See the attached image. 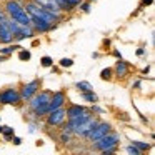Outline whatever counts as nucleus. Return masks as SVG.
Listing matches in <instances>:
<instances>
[{
	"instance_id": "nucleus-1",
	"label": "nucleus",
	"mask_w": 155,
	"mask_h": 155,
	"mask_svg": "<svg viewBox=\"0 0 155 155\" xmlns=\"http://www.w3.org/2000/svg\"><path fill=\"white\" fill-rule=\"evenodd\" d=\"M48 102H50V94L48 92H38L37 90L30 97V107L37 115H44V114H47L45 107L48 105Z\"/></svg>"
},
{
	"instance_id": "nucleus-2",
	"label": "nucleus",
	"mask_w": 155,
	"mask_h": 155,
	"mask_svg": "<svg viewBox=\"0 0 155 155\" xmlns=\"http://www.w3.org/2000/svg\"><path fill=\"white\" fill-rule=\"evenodd\" d=\"M117 143H118V135L117 134H110V132H108V134L104 135L102 138L95 140V148H97V150H100V152H104V153L107 155V153L115 152Z\"/></svg>"
},
{
	"instance_id": "nucleus-3",
	"label": "nucleus",
	"mask_w": 155,
	"mask_h": 155,
	"mask_svg": "<svg viewBox=\"0 0 155 155\" xmlns=\"http://www.w3.org/2000/svg\"><path fill=\"white\" fill-rule=\"evenodd\" d=\"M27 14L30 15V17H38V18H44V20H47L48 24H54V22L58 20V14H52V12L45 10V8H42L40 5L37 4H28L27 7Z\"/></svg>"
},
{
	"instance_id": "nucleus-4",
	"label": "nucleus",
	"mask_w": 155,
	"mask_h": 155,
	"mask_svg": "<svg viewBox=\"0 0 155 155\" xmlns=\"http://www.w3.org/2000/svg\"><path fill=\"white\" fill-rule=\"evenodd\" d=\"M108 132H110V124L102 122V124L95 125L90 132H87V134H85V137H87L90 142H95V140H98V138H102L104 135H107Z\"/></svg>"
},
{
	"instance_id": "nucleus-5",
	"label": "nucleus",
	"mask_w": 155,
	"mask_h": 155,
	"mask_svg": "<svg viewBox=\"0 0 155 155\" xmlns=\"http://www.w3.org/2000/svg\"><path fill=\"white\" fill-rule=\"evenodd\" d=\"M20 100H22L20 94H18L17 90H14V88L4 90L2 94H0V104H4V105H15Z\"/></svg>"
},
{
	"instance_id": "nucleus-6",
	"label": "nucleus",
	"mask_w": 155,
	"mask_h": 155,
	"mask_svg": "<svg viewBox=\"0 0 155 155\" xmlns=\"http://www.w3.org/2000/svg\"><path fill=\"white\" fill-rule=\"evenodd\" d=\"M65 110L62 107H58V108H55V110H52V112H48V117H47V124L48 125H60L62 122L65 120Z\"/></svg>"
},
{
	"instance_id": "nucleus-7",
	"label": "nucleus",
	"mask_w": 155,
	"mask_h": 155,
	"mask_svg": "<svg viewBox=\"0 0 155 155\" xmlns=\"http://www.w3.org/2000/svg\"><path fill=\"white\" fill-rule=\"evenodd\" d=\"M97 124H98V122H97V120H95V118L90 115V117L85 118V120L82 122V124H78L77 127L74 128V132H75L77 135H85L87 132H90V130H92V128H94Z\"/></svg>"
},
{
	"instance_id": "nucleus-8",
	"label": "nucleus",
	"mask_w": 155,
	"mask_h": 155,
	"mask_svg": "<svg viewBox=\"0 0 155 155\" xmlns=\"http://www.w3.org/2000/svg\"><path fill=\"white\" fill-rule=\"evenodd\" d=\"M64 102H65L64 92H55L54 97H50V102H48V105L45 107V112L48 114V112H52V110H55V108L62 107V105H64Z\"/></svg>"
},
{
	"instance_id": "nucleus-9",
	"label": "nucleus",
	"mask_w": 155,
	"mask_h": 155,
	"mask_svg": "<svg viewBox=\"0 0 155 155\" xmlns=\"http://www.w3.org/2000/svg\"><path fill=\"white\" fill-rule=\"evenodd\" d=\"M38 85H40V84H38V80H32L30 84H25L24 88H22V92H20V97L25 98V100H27V98H30L32 95L38 90Z\"/></svg>"
},
{
	"instance_id": "nucleus-10",
	"label": "nucleus",
	"mask_w": 155,
	"mask_h": 155,
	"mask_svg": "<svg viewBox=\"0 0 155 155\" xmlns=\"http://www.w3.org/2000/svg\"><path fill=\"white\" fill-rule=\"evenodd\" d=\"M35 4L40 5V7L45 8V10L52 12V14H58V12H60V8H58V5H57L55 0H35Z\"/></svg>"
},
{
	"instance_id": "nucleus-11",
	"label": "nucleus",
	"mask_w": 155,
	"mask_h": 155,
	"mask_svg": "<svg viewBox=\"0 0 155 155\" xmlns=\"http://www.w3.org/2000/svg\"><path fill=\"white\" fill-rule=\"evenodd\" d=\"M30 18H32L30 24H34L35 30H38V32H47L48 28L52 27V24H48V22L44 20V18H38V17H30Z\"/></svg>"
},
{
	"instance_id": "nucleus-12",
	"label": "nucleus",
	"mask_w": 155,
	"mask_h": 155,
	"mask_svg": "<svg viewBox=\"0 0 155 155\" xmlns=\"http://www.w3.org/2000/svg\"><path fill=\"white\" fill-rule=\"evenodd\" d=\"M84 112H85L84 107H80V105H72V107H68L67 110H65V115H67L68 118H72V117H77V115L84 114Z\"/></svg>"
},
{
	"instance_id": "nucleus-13",
	"label": "nucleus",
	"mask_w": 155,
	"mask_h": 155,
	"mask_svg": "<svg viewBox=\"0 0 155 155\" xmlns=\"http://www.w3.org/2000/svg\"><path fill=\"white\" fill-rule=\"evenodd\" d=\"M115 72H117L118 77H125V75H127V72H128V65L125 64V62L118 60L117 65H115Z\"/></svg>"
},
{
	"instance_id": "nucleus-14",
	"label": "nucleus",
	"mask_w": 155,
	"mask_h": 155,
	"mask_svg": "<svg viewBox=\"0 0 155 155\" xmlns=\"http://www.w3.org/2000/svg\"><path fill=\"white\" fill-rule=\"evenodd\" d=\"M82 94H84V98H85L87 102H97V100H98V97H97V95H95L92 90H88V92H82Z\"/></svg>"
},
{
	"instance_id": "nucleus-15",
	"label": "nucleus",
	"mask_w": 155,
	"mask_h": 155,
	"mask_svg": "<svg viewBox=\"0 0 155 155\" xmlns=\"http://www.w3.org/2000/svg\"><path fill=\"white\" fill-rule=\"evenodd\" d=\"M75 87H77L80 92H88V90H92V85L88 84V82H78Z\"/></svg>"
},
{
	"instance_id": "nucleus-16",
	"label": "nucleus",
	"mask_w": 155,
	"mask_h": 155,
	"mask_svg": "<svg viewBox=\"0 0 155 155\" xmlns=\"http://www.w3.org/2000/svg\"><path fill=\"white\" fill-rule=\"evenodd\" d=\"M17 48H20V47H18V45H8V47H5V48H0V54L8 55V54H12L14 50H17Z\"/></svg>"
},
{
	"instance_id": "nucleus-17",
	"label": "nucleus",
	"mask_w": 155,
	"mask_h": 155,
	"mask_svg": "<svg viewBox=\"0 0 155 155\" xmlns=\"http://www.w3.org/2000/svg\"><path fill=\"white\" fill-rule=\"evenodd\" d=\"M132 145H135L138 150H148V148H150V145H148V143H145V142H137V140L132 142Z\"/></svg>"
},
{
	"instance_id": "nucleus-18",
	"label": "nucleus",
	"mask_w": 155,
	"mask_h": 155,
	"mask_svg": "<svg viewBox=\"0 0 155 155\" xmlns=\"http://www.w3.org/2000/svg\"><path fill=\"white\" fill-rule=\"evenodd\" d=\"M72 65H74L72 58H62L60 60V67H72Z\"/></svg>"
},
{
	"instance_id": "nucleus-19",
	"label": "nucleus",
	"mask_w": 155,
	"mask_h": 155,
	"mask_svg": "<svg viewBox=\"0 0 155 155\" xmlns=\"http://www.w3.org/2000/svg\"><path fill=\"white\" fill-rule=\"evenodd\" d=\"M100 77L104 78V80L110 78L112 77V70H110V68H104V70H102V74H100Z\"/></svg>"
},
{
	"instance_id": "nucleus-20",
	"label": "nucleus",
	"mask_w": 155,
	"mask_h": 155,
	"mask_svg": "<svg viewBox=\"0 0 155 155\" xmlns=\"http://www.w3.org/2000/svg\"><path fill=\"white\" fill-rule=\"evenodd\" d=\"M18 57H20V60H28V58H30V52L22 50L20 54H18Z\"/></svg>"
},
{
	"instance_id": "nucleus-21",
	"label": "nucleus",
	"mask_w": 155,
	"mask_h": 155,
	"mask_svg": "<svg viewBox=\"0 0 155 155\" xmlns=\"http://www.w3.org/2000/svg\"><path fill=\"white\" fill-rule=\"evenodd\" d=\"M52 64H54V60H52L50 57H44V58H42V65H44V67H50Z\"/></svg>"
},
{
	"instance_id": "nucleus-22",
	"label": "nucleus",
	"mask_w": 155,
	"mask_h": 155,
	"mask_svg": "<svg viewBox=\"0 0 155 155\" xmlns=\"http://www.w3.org/2000/svg\"><path fill=\"white\" fill-rule=\"evenodd\" d=\"M127 152H128V153H134V155H138V153H140V150H138L135 145H130V147H127Z\"/></svg>"
},
{
	"instance_id": "nucleus-23",
	"label": "nucleus",
	"mask_w": 155,
	"mask_h": 155,
	"mask_svg": "<svg viewBox=\"0 0 155 155\" xmlns=\"http://www.w3.org/2000/svg\"><path fill=\"white\" fill-rule=\"evenodd\" d=\"M60 140L64 142V143H68V142H70V135H68V132H65V134H62Z\"/></svg>"
},
{
	"instance_id": "nucleus-24",
	"label": "nucleus",
	"mask_w": 155,
	"mask_h": 155,
	"mask_svg": "<svg viewBox=\"0 0 155 155\" xmlns=\"http://www.w3.org/2000/svg\"><path fill=\"white\" fill-rule=\"evenodd\" d=\"M64 2H67L70 7H75V5H78L80 4V0H64Z\"/></svg>"
},
{
	"instance_id": "nucleus-25",
	"label": "nucleus",
	"mask_w": 155,
	"mask_h": 155,
	"mask_svg": "<svg viewBox=\"0 0 155 155\" xmlns=\"http://www.w3.org/2000/svg\"><path fill=\"white\" fill-rule=\"evenodd\" d=\"M82 10H84V12H88V8H90V4H82Z\"/></svg>"
},
{
	"instance_id": "nucleus-26",
	"label": "nucleus",
	"mask_w": 155,
	"mask_h": 155,
	"mask_svg": "<svg viewBox=\"0 0 155 155\" xmlns=\"http://www.w3.org/2000/svg\"><path fill=\"white\" fill-rule=\"evenodd\" d=\"M14 143H15V145H20V143H22V140H20L18 137H15V138H14Z\"/></svg>"
},
{
	"instance_id": "nucleus-27",
	"label": "nucleus",
	"mask_w": 155,
	"mask_h": 155,
	"mask_svg": "<svg viewBox=\"0 0 155 155\" xmlns=\"http://www.w3.org/2000/svg\"><path fill=\"white\" fill-rule=\"evenodd\" d=\"M143 4H145V5H150V4H152V0H143Z\"/></svg>"
},
{
	"instance_id": "nucleus-28",
	"label": "nucleus",
	"mask_w": 155,
	"mask_h": 155,
	"mask_svg": "<svg viewBox=\"0 0 155 155\" xmlns=\"http://www.w3.org/2000/svg\"><path fill=\"white\" fill-rule=\"evenodd\" d=\"M2 132H4V127H0V134H2Z\"/></svg>"
}]
</instances>
